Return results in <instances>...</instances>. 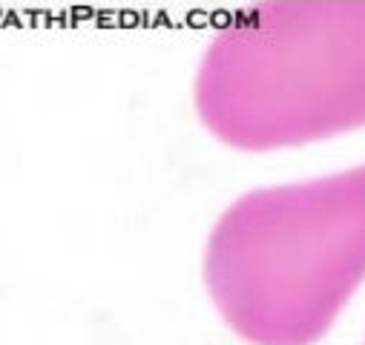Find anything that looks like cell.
I'll return each instance as SVG.
<instances>
[{
	"mask_svg": "<svg viewBox=\"0 0 365 345\" xmlns=\"http://www.w3.org/2000/svg\"><path fill=\"white\" fill-rule=\"evenodd\" d=\"M196 107L245 150L365 124V9L267 4L239 15L202 58Z\"/></svg>",
	"mask_w": 365,
	"mask_h": 345,
	"instance_id": "obj_2",
	"label": "cell"
},
{
	"mask_svg": "<svg viewBox=\"0 0 365 345\" xmlns=\"http://www.w3.org/2000/svg\"><path fill=\"white\" fill-rule=\"evenodd\" d=\"M362 345H365V342H362Z\"/></svg>",
	"mask_w": 365,
	"mask_h": 345,
	"instance_id": "obj_3",
	"label": "cell"
},
{
	"mask_svg": "<svg viewBox=\"0 0 365 345\" xmlns=\"http://www.w3.org/2000/svg\"><path fill=\"white\" fill-rule=\"evenodd\" d=\"M362 279L365 167L245 193L207 239V291L253 345L317 342Z\"/></svg>",
	"mask_w": 365,
	"mask_h": 345,
	"instance_id": "obj_1",
	"label": "cell"
}]
</instances>
